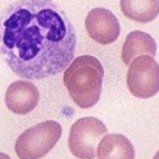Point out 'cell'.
Returning a JSON list of instances; mask_svg holds the SVG:
<instances>
[{
	"instance_id": "6da1fadb",
	"label": "cell",
	"mask_w": 159,
	"mask_h": 159,
	"mask_svg": "<svg viewBox=\"0 0 159 159\" xmlns=\"http://www.w3.org/2000/svg\"><path fill=\"white\" fill-rule=\"evenodd\" d=\"M76 40L74 26L53 0H16L0 12V56L21 78L64 71Z\"/></svg>"
},
{
	"instance_id": "7a4b0ae2",
	"label": "cell",
	"mask_w": 159,
	"mask_h": 159,
	"mask_svg": "<svg viewBox=\"0 0 159 159\" xmlns=\"http://www.w3.org/2000/svg\"><path fill=\"white\" fill-rule=\"evenodd\" d=\"M104 68L96 57H76L63 74V82L70 97L82 109L93 107L102 91Z\"/></svg>"
},
{
	"instance_id": "3957f363",
	"label": "cell",
	"mask_w": 159,
	"mask_h": 159,
	"mask_svg": "<svg viewBox=\"0 0 159 159\" xmlns=\"http://www.w3.org/2000/svg\"><path fill=\"white\" fill-rule=\"evenodd\" d=\"M61 135L62 127L57 121L40 122L17 138L15 152L20 159H41L52 150Z\"/></svg>"
},
{
	"instance_id": "277c9868",
	"label": "cell",
	"mask_w": 159,
	"mask_h": 159,
	"mask_svg": "<svg viewBox=\"0 0 159 159\" xmlns=\"http://www.w3.org/2000/svg\"><path fill=\"white\" fill-rule=\"evenodd\" d=\"M105 134L106 126L98 118H80L70 128L68 138L70 152L78 159H94L98 143Z\"/></svg>"
},
{
	"instance_id": "5b68a950",
	"label": "cell",
	"mask_w": 159,
	"mask_h": 159,
	"mask_svg": "<svg viewBox=\"0 0 159 159\" xmlns=\"http://www.w3.org/2000/svg\"><path fill=\"white\" fill-rule=\"evenodd\" d=\"M126 82L130 93L141 99L159 91V64L152 56L140 55L129 64Z\"/></svg>"
},
{
	"instance_id": "8992f818",
	"label": "cell",
	"mask_w": 159,
	"mask_h": 159,
	"mask_svg": "<svg viewBox=\"0 0 159 159\" xmlns=\"http://www.w3.org/2000/svg\"><path fill=\"white\" fill-rule=\"evenodd\" d=\"M85 28L90 38L101 45L115 42L120 35V24L113 13L103 7L91 9L85 18Z\"/></svg>"
},
{
	"instance_id": "52a82bcc",
	"label": "cell",
	"mask_w": 159,
	"mask_h": 159,
	"mask_svg": "<svg viewBox=\"0 0 159 159\" xmlns=\"http://www.w3.org/2000/svg\"><path fill=\"white\" fill-rule=\"evenodd\" d=\"M4 100L11 112L18 115H25L33 111L38 105L39 91L30 81L18 80L9 85Z\"/></svg>"
},
{
	"instance_id": "ba28073f",
	"label": "cell",
	"mask_w": 159,
	"mask_h": 159,
	"mask_svg": "<svg viewBox=\"0 0 159 159\" xmlns=\"http://www.w3.org/2000/svg\"><path fill=\"white\" fill-rule=\"evenodd\" d=\"M157 44L151 35L143 31L135 30L126 36L121 51V58L125 65H129L140 55L155 56Z\"/></svg>"
},
{
	"instance_id": "9c48e42d",
	"label": "cell",
	"mask_w": 159,
	"mask_h": 159,
	"mask_svg": "<svg viewBox=\"0 0 159 159\" xmlns=\"http://www.w3.org/2000/svg\"><path fill=\"white\" fill-rule=\"evenodd\" d=\"M98 159H134L132 143L126 136L118 133L105 134L98 143Z\"/></svg>"
},
{
	"instance_id": "30bf717a",
	"label": "cell",
	"mask_w": 159,
	"mask_h": 159,
	"mask_svg": "<svg viewBox=\"0 0 159 159\" xmlns=\"http://www.w3.org/2000/svg\"><path fill=\"white\" fill-rule=\"evenodd\" d=\"M122 13L138 23H149L159 15V0H120Z\"/></svg>"
},
{
	"instance_id": "8fae6325",
	"label": "cell",
	"mask_w": 159,
	"mask_h": 159,
	"mask_svg": "<svg viewBox=\"0 0 159 159\" xmlns=\"http://www.w3.org/2000/svg\"><path fill=\"white\" fill-rule=\"evenodd\" d=\"M0 159H11V158L9 155H7V154L0 152Z\"/></svg>"
},
{
	"instance_id": "7c38bea8",
	"label": "cell",
	"mask_w": 159,
	"mask_h": 159,
	"mask_svg": "<svg viewBox=\"0 0 159 159\" xmlns=\"http://www.w3.org/2000/svg\"><path fill=\"white\" fill-rule=\"evenodd\" d=\"M153 159H159V150L156 152V154L154 155V157H153Z\"/></svg>"
}]
</instances>
